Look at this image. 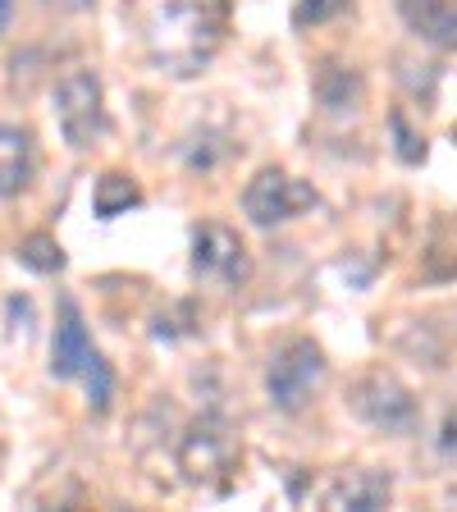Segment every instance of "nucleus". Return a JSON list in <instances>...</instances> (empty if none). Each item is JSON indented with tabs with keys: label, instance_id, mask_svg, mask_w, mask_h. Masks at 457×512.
<instances>
[{
	"label": "nucleus",
	"instance_id": "1",
	"mask_svg": "<svg viewBox=\"0 0 457 512\" xmlns=\"http://www.w3.org/2000/svg\"><path fill=\"white\" fill-rule=\"evenodd\" d=\"M224 28H229L224 0H165L147 19V55L160 74L192 78L224 46Z\"/></svg>",
	"mask_w": 457,
	"mask_h": 512
},
{
	"label": "nucleus",
	"instance_id": "2",
	"mask_svg": "<svg viewBox=\"0 0 457 512\" xmlns=\"http://www.w3.org/2000/svg\"><path fill=\"white\" fill-rule=\"evenodd\" d=\"M238 467H243V444H238L234 426L224 416L206 412L179 435V471L197 490L224 494L234 485Z\"/></svg>",
	"mask_w": 457,
	"mask_h": 512
},
{
	"label": "nucleus",
	"instance_id": "3",
	"mask_svg": "<svg viewBox=\"0 0 457 512\" xmlns=\"http://www.w3.org/2000/svg\"><path fill=\"white\" fill-rule=\"evenodd\" d=\"M348 407L357 421H366L380 435H416V426H421L416 394L384 366H371L348 384Z\"/></svg>",
	"mask_w": 457,
	"mask_h": 512
},
{
	"label": "nucleus",
	"instance_id": "4",
	"mask_svg": "<svg viewBox=\"0 0 457 512\" xmlns=\"http://www.w3.org/2000/svg\"><path fill=\"white\" fill-rule=\"evenodd\" d=\"M325 371H330V362H325V352H320V343L311 339H284L275 352H270L266 362V398L275 412H302V407L311 403V398L320 394V384H325Z\"/></svg>",
	"mask_w": 457,
	"mask_h": 512
},
{
	"label": "nucleus",
	"instance_id": "5",
	"mask_svg": "<svg viewBox=\"0 0 457 512\" xmlns=\"http://www.w3.org/2000/svg\"><path fill=\"white\" fill-rule=\"evenodd\" d=\"M51 110L60 124V138L74 151H87L106 138V92L92 69H69L51 87Z\"/></svg>",
	"mask_w": 457,
	"mask_h": 512
},
{
	"label": "nucleus",
	"instance_id": "6",
	"mask_svg": "<svg viewBox=\"0 0 457 512\" xmlns=\"http://www.w3.org/2000/svg\"><path fill=\"white\" fill-rule=\"evenodd\" d=\"M311 206H316V188L307 179H298V174L279 170V165L256 170L243 188V215L256 229H275V224L298 220Z\"/></svg>",
	"mask_w": 457,
	"mask_h": 512
},
{
	"label": "nucleus",
	"instance_id": "7",
	"mask_svg": "<svg viewBox=\"0 0 457 512\" xmlns=\"http://www.w3.org/2000/svg\"><path fill=\"white\" fill-rule=\"evenodd\" d=\"M192 275L206 284L243 288L252 279V252H247L243 234L229 229L224 220H202L192 234Z\"/></svg>",
	"mask_w": 457,
	"mask_h": 512
},
{
	"label": "nucleus",
	"instance_id": "8",
	"mask_svg": "<svg viewBox=\"0 0 457 512\" xmlns=\"http://www.w3.org/2000/svg\"><path fill=\"white\" fill-rule=\"evenodd\" d=\"M320 503L334 512H380L394 503V476L389 471H371V467L343 471V476H334L325 485Z\"/></svg>",
	"mask_w": 457,
	"mask_h": 512
},
{
	"label": "nucleus",
	"instance_id": "9",
	"mask_svg": "<svg viewBox=\"0 0 457 512\" xmlns=\"http://www.w3.org/2000/svg\"><path fill=\"white\" fill-rule=\"evenodd\" d=\"M92 339H87L83 311L74 298H60V325H55V343H51V375L55 380H78L83 366L92 362Z\"/></svg>",
	"mask_w": 457,
	"mask_h": 512
},
{
	"label": "nucleus",
	"instance_id": "10",
	"mask_svg": "<svg viewBox=\"0 0 457 512\" xmlns=\"http://www.w3.org/2000/svg\"><path fill=\"white\" fill-rule=\"evenodd\" d=\"M398 14L426 46L457 51V0H398Z\"/></svg>",
	"mask_w": 457,
	"mask_h": 512
},
{
	"label": "nucleus",
	"instance_id": "11",
	"mask_svg": "<svg viewBox=\"0 0 457 512\" xmlns=\"http://www.w3.org/2000/svg\"><path fill=\"white\" fill-rule=\"evenodd\" d=\"M316 101L330 115H357L366 101V78L352 69V64H334L325 60L316 69Z\"/></svg>",
	"mask_w": 457,
	"mask_h": 512
},
{
	"label": "nucleus",
	"instance_id": "12",
	"mask_svg": "<svg viewBox=\"0 0 457 512\" xmlns=\"http://www.w3.org/2000/svg\"><path fill=\"white\" fill-rule=\"evenodd\" d=\"M32 179V138L14 124H0V197L23 192Z\"/></svg>",
	"mask_w": 457,
	"mask_h": 512
},
{
	"label": "nucleus",
	"instance_id": "13",
	"mask_svg": "<svg viewBox=\"0 0 457 512\" xmlns=\"http://www.w3.org/2000/svg\"><path fill=\"white\" fill-rule=\"evenodd\" d=\"M138 202H142V188L133 183V174L110 170V174H101L92 188V211L101 215V220H115V215L133 211Z\"/></svg>",
	"mask_w": 457,
	"mask_h": 512
},
{
	"label": "nucleus",
	"instance_id": "14",
	"mask_svg": "<svg viewBox=\"0 0 457 512\" xmlns=\"http://www.w3.org/2000/svg\"><path fill=\"white\" fill-rule=\"evenodd\" d=\"M83 389H87V407L92 412H110V403H115V371H110V362L101 357V352H92V362L83 366Z\"/></svg>",
	"mask_w": 457,
	"mask_h": 512
},
{
	"label": "nucleus",
	"instance_id": "15",
	"mask_svg": "<svg viewBox=\"0 0 457 512\" xmlns=\"http://www.w3.org/2000/svg\"><path fill=\"white\" fill-rule=\"evenodd\" d=\"M19 261L37 275H55V270H64V247L51 234H28L19 243Z\"/></svg>",
	"mask_w": 457,
	"mask_h": 512
},
{
	"label": "nucleus",
	"instance_id": "16",
	"mask_svg": "<svg viewBox=\"0 0 457 512\" xmlns=\"http://www.w3.org/2000/svg\"><path fill=\"white\" fill-rule=\"evenodd\" d=\"M348 5H352V0H298V10H293V23H298V28H320V23L339 19Z\"/></svg>",
	"mask_w": 457,
	"mask_h": 512
},
{
	"label": "nucleus",
	"instance_id": "17",
	"mask_svg": "<svg viewBox=\"0 0 457 512\" xmlns=\"http://www.w3.org/2000/svg\"><path fill=\"white\" fill-rule=\"evenodd\" d=\"M389 128H394V151H398V160H407V165H416V160L426 156V142L416 138L412 128H407V115L403 110H394V115H389Z\"/></svg>",
	"mask_w": 457,
	"mask_h": 512
},
{
	"label": "nucleus",
	"instance_id": "18",
	"mask_svg": "<svg viewBox=\"0 0 457 512\" xmlns=\"http://www.w3.org/2000/svg\"><path fill=\"white\" fill-rule=\"evenodd\" d=\"M435 453L444 462H457V407H448L444 416H439V426H435Z\"/></svg>",
	"mask_w": 457,
	"mask_h": 512
},
{
	"label": "nucleus",
	"instance_id": "19",
	"mask_svg": "<svg viewBox=\"0 0 457 512\" xmlns=\"http://www.w3.org/2000/svg\"><path fill=\"white\" fill-rule=\"evenodd\" d=\"M42 5H55V10H92L96 0H42Z\"/></svg>",
	"mask_w": 457,
	"mask_h": 512
},
{
	"label": "nucleus",
	"instance_id": "20",
	"mask_svg": "<svg viewBox=\"0 0 457 512\" xmlns=\"http://www.w3.org/2000/svg\"><path fill=\"white\" fill-rule=\"evenodd\" d=\"M10 19V0H0V23Z\"/></svg>",
	"mask_w": 457,
	"mask_h": 512
}]
</instances>
